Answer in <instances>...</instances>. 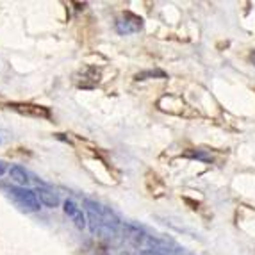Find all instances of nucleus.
Wrapping results in <instances>:
<instances>
[{"label":"nucleus","mask_w":255,"mask_h":255,"mask_svg":"<svg viewBox=\"0 0 255 255\" xmlns=\"http://www.w3.org/2000/svg\"><path fill=\"white\" fill-rule=\"evenodd\" d=\"M84 205L88 209L90 229L95 236L104 239H113L118 236L120 218L109 207L98 204L95 200H84Z\"/></svg>","instance_id":"obj_1"},{"label":"nucleus","mask_w":255,"mask_h":255,"mask_svg":"<svg viewBox=\"0 0 255 255\" xmlns=\"http://www.w3.org/2000/svg\"><path fill=\"white\" fill-rule=\"evenodd\" d=\"M155 75L164 77V73H162V72H145V73H139V75H137V81H143L145 77H155Z\"/></svg>","instance_id":"obj_7"},{"label":"nucleus","mask_w":255,"mask_h":255,"mask_svg":"<svg viewBox=\"0 0 255 255\" xmlns=\"http://www.w3.org/2000/svg\"><path fill=\"white\" fill-rule=\"evenodd\" d=\"M36 196H38L39 204H43L45 207H57L59 205V196H57V193H54L52 189H48V187L41 186V187H36Z\"/></svg>","instance_id":"obj_5"},{"label":"nucleus","mask_w":255,"mask_h":255,"mask_svg":"<svg viewBox=\"0 0 255 255\" xmlns=\"http://www.w3.org/2000/svg\"><path fill=\"white\" fill-rule=\"evenodd\" d=\"M252 63L255 64V50H254V54H252Z\"/></svg>","instance_id":"obj_11"},{"label":"nucleus","mask_w":255,"mask_h":255,"mask_svg":"<svg viewBox=\"0 0 255 255\" xmlns=\"http://www.w3.org/2000/svg\"><path fill=\"white\" fill-rule=\"evenodd\" d=\"M7 193L9 196L13 198L14 202H16L18 205H20L23 211H29V213H36V211H39V200L38 196H36V193L32 191V189H29V187H20V186H11L7 187Z\"/></svg>","instance_id":"obj_2"},{"label":"nucleus","mask_w":255,"mask_h":255,"mask_svg":"<svg viewBox=\"0 0 255 255\" xmlns=\"http://www.w3.org/2000/svg\"><path fill=\"white\" fill-rule=\"evenodd\" d=\"M139 255H161V254H157V252H153V250H141Z\"/></svg>","instance_id":"obj_9"},{"label":"nucleus","mask_w":255,"mask_h":255,"mask_svg":"<svg viewBox=\"0 0 255 255\" xmlns=\"http://www.w3.org/2000/svg\"><path fill=\"white\" fill-rule=\"evenodd\" d=\"M104 255H107V254H104Z\"/></svg>","instance_id":"obj_12"},{"label":"nucleus","mask_w":255,"mask_h":255,"mask_svg":"<svg viewBox=\"0 0 255 255\" xmlns=\"http://www.w3.org/2000/svg\"><path fill=\"white\" fill-rule=\"evenodd\" d=\"M7 137H9V132L4 130V128H0V145H2L4 141H7Z\"/></svg>","instance_id":"obj_8"},{"label":"nucleus","mask_w":255,"mask_h":255,"mask_svg":"<svg viewBox=\"0 0 255 255\" xmlns=\"http://www.w3.org/2000/svg\"><path fill=\"white\" fill-rule=\"evenodd\" d=\"M63 209H64V213H66V216H68L70 220L73 221V225H75L77 229H79V230H84L86 229V225H88L86 214L82 213V209L79 207L75 202H73V200H64Z\"/></svg>","instance_id":"obj_4"},{"label":"nucleus","mask_w":255,"mask_h":255,"mask_svg":"<svg viewBox=\"0 0 255 255\" xmlns=\"http://www.w3.org/2000/svg\"><path fill=\"white\" fill-rule=\"evenodd\" d=\"M141 27H143V20L132 13H127L125 16H122L118 21H116V30H118V34H122V36L134 34V32H137Z\"/></svg>","instance_id":"obj_3"},{"label":"nucleus","mask_w":255,"mask_h":255,"mask_svg":"<svg viewBox=\"0 0 255 255\" xmlns=\"http://www.w3.org/2000/svg\"><path fill=\"white\" fill-rule=\"evenodd\" d=\"M4 173H5V164L2 161H0V177H2Z\"/></svg>","instance_id":"obj_10"},{"label":"nucleus","mask_w":255,"mask_h":255,"mask_svg":"<svg viewBox=\"0 0 255 255\" xmlns=\"http://www.w3.org/2000/svg\"><path fill=\"white\" fill-rule=\"evenodd\" d=\"M9 177L13 182H16L20 187H27L30 184V175L25 171V168H21V166H11L9 168Z\"/></svg>","instance_id":"obj_6"}]
</instances>
